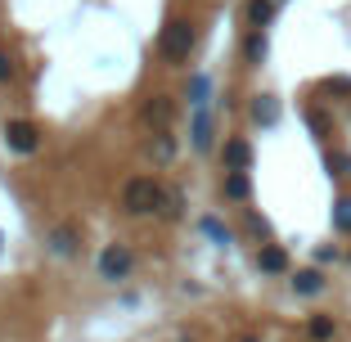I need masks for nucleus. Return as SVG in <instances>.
Here are the masks:
<instances>
[{
  "label": "nucleus",
  "mask_w": 351,
  "mask_h": 342,
  "mask_svg": "<svg viewBox=\"0 0 351 342\" xmlns=\"http://www.w3.org/2000/svg\"><path fill=\"white\" fill-rule=\"evenodd\" d=\"M162 203H167V189L158 185L154 176H135V180H126V189H122V208L131 212V217L162 212Z\"/></svg>",
  "instance_id": "1"
},
{
  "label": "nucleus",
  "mask_w": 351,
  "mask_h": 342,
  "mask_svg": "<svg viewBox=\"0 0 351 342\" xmlns=\"http://www.w3.org/2000/svg\"><path fill=\"white\" fill-rule=\"evenodd\" d=\"M158 50H162V59H171V63L189 59V50H194V23L171 19V23L162 27V41H158Z\"/></svg>",
  "instance_id": "2"
},
{
  "label": "nucleus",
  "mask_w": 351,
  "mask_h": 342,
  "mask_svg": "<svg viewBox=\"0 0 351 342\" xmlns=\"http://www.w3.org/2000/svg\"><path fill=\"white\" fill-rule=\"evenodd\" d=\"M131 266H135V257H131V248H126V243H108V248L99 252V280H108V284L126 280V275H131Z\"/></svg>",
  "instance_id": "3"
},
{
  "label": "nucleus",
  "mask_w": 351,
  "mask_h": 342,
  "mask_svg": "<svg viewBox=\"0 0 351 342\" xmlns=\"http://www.w3.org/2000/svg\"><path fill=\"white\" fill-rule=\"evenodd\" d=\"M5 145H10L14 154H32V149H36V126L32 122H10L5 126Z\"/></svg>",
  "instance_id": "4"
},
{
  "label": "nucleus",
  "mask_w": 351,
  "mask_h": 342,
  "mask_svg": "<svg viewBox=\"0 0 351 342\" xmlns=\"http://www.w3.org/2000/svg\"><path fill=\"white\" fill-rule=\"evenodd\" d=\"M145 122L154 126V131H167V126H171V99H167V95H158V99L145 104Z\"/></svg>",
  "instance_id": "5"
},
{
  "label": "nucleus",
  "mask_w": 351,
  "mask_h": 342,
  "mask_svg": "<svg viewBox=\"0 0 351 342\" xmlns=\"http://www.w3.org/2000/svg\"><path fill=\"white\" fill-rule=\"evenodd\" d=\"M257 266L266 270V275H284V270H289V252L275 248V243H266V248L257 252Z\"/></svg>",
  "instance_id": "6"
},
{
  "label": "nucleus",
  "mask_w": 351,
  "mask_h": 342,
  "mask_svg": "<svg viewBox=\"0 0 351 342\" xmlns=\"http://www.w3.org/2000/svg\"><path fill=\"white\" fill-rule=\"evenodd\" d=\"M293 293H298V297H315V293H324V275H320V270H298V275H293Z\"/></svg>",
  "instance_id": "7"
},
{
  "label": "nucleus",
  "mask_w": 351,
  "mask_h": 342,
  "mask_svg": "<svg viewBox=\"0 0 351 342\" xmlns=\"http://www.w3.org/2000/svg\"><path fill=\"white\" fill-rule=\"evenodd\" d=\"M248 162H252L248 140H230V145H226V167H230V171H243Z\"/></svg>",
  "instance_id": "8"
},
{
  "label": "nucleus",
  "mask_w": 351,
  "mask_h": 342,
  "mask_svg": "<svg viewBox=\"0 0 351 342\" xmlns=\"http://www.w3.org/2000/svg\"><path fill=\"white\" fill-rule=\"evenodd\" d=\"M270 19H275V0H248V23H252V32H261Z\"/></svg>",
  "instance_id": "9"
},
{
  "label": "nucleus",
  "mask_w": 351,
  "mask_h": 342,
  "mask_svg": "<svg viewBox=\"0 0 351 342\" xmlns=\"http://www.w3.org/2000/svg\"><path fill=\"white\" fill-rule=\"evenodd\" d=\"M50 248L59 252V257L77 252V230H73V225H59V230H50Z\"/></svg>",
  "instance_id": "10"
},
{
  "label": "nucleus",
  "mask_w": 351,
  "mask_h": 342,
  "mask_svg": "<svg viewBox=\"0 0 351 342\" xmlns=\"http://www.w3.org/2000/svg\"><path fill=\"white\" fill-rule=\"evenodd\" d=\"M207 145H212V117H207V108H194V149Z\"/></svg>",
  "instance_id": "11"
},
{
  "label": "nucleus",
  "mask_w": 351,
  "mask_h": 342,
  "mask_svg": "<svg viewBox=\"0 0 351 342\" xmlns=\"http://www.w3.org/2000/svg\"><path fill=\"white\" fill-rule=\"evenodd\" d=\"M248 176H243V171H230L226 176V198H234V203H243V198H248Z\"/></svg>",
  "instance_id": "12"
},
{
  "label": "nucleus",
  "mask_w": 351,
  "mask_h": 342,
  "mask_svg": "<svg viewBox=\"0 0 351 342\" xmlns=\"http://www.w3.org/2000/svg\"><path fill=\"white\" fill-rule=\"evenodd\" d=\"M252 117H257L261 126H275V117H279V104L270 99V95H261L257 104H252Z\"/></svg>",
  "instance_id": "13"
},
{
  "label": "nucleus",
  "mask_w": 351,
  "mask_h": 342,
  "mask_svg": "<svg viewBox=\"0 0 351 342\" xmlns=\"http://www.w3.org/2000/svg\"><path fill=\"white\" fill-rule=\"evenodd\" d=\"M243 54H248V63H261V59H266V32H252L248 45H243Z\"/></svg>",
  "instance_id": "14"
},
{
  "label": "nucleus",
  "mask_w": 351,
  "mask_h": 342,
  "mask_svg": "<svg viewBox=\"0 0 351 342\" xmlns=\"http://www.w3.org/2000/svg\"><path fill=\"white\" fill-rule=\"evenodd\" d=\"M171 154H176V140L167 131H158L154 135V158H158V162H171Z\"/></svg>",
  "instance_id": "15"
},
{
  "label": "nucleus",
  "mask_w": 351,
  "mask_h": 342,
  "mask_svg": "<svg viewBox=\"0 0 351 342\" xmlns=\"http://www.w3.org/2000/svg\"><path fill=\"white\" fill-rule=\"evenodd\" d=\"M333 225H338L342 234H351V198H338V203H333Z\"/></svg>",
  "instance_id": "16"
},
{
  "label": "nucleus",
  "mask_w": 351,
  "mask_h": 342,
  "mask_svg": "<svg viewBox=\"0 0 351 342\" xmlns=\"http://www.w3.org/2000/svg\"><path fill=\"white\" fill-rule=\"evenodd\" d=\"M189 104H194V108H203V104H207V77H203V73L189 77Z\"/></svg>",
  "instance_id": "17"
},
{
  "label": "nucleus",
  "mask_w": 351,
  "mask_h": 342,
  "mask_svg": "<svg viewBox=\"0 0 351 342\" xmlns=\"http://www.w3.org/2000/svg\"><path fill=\"white\" fill-rule=\"evenodd\" d=\"M203 234H212V239H217V243H230V230L221 225L217 217H203Z\"/></svg>",
  "instance_id": "18"
},
{
  "label": "nucleus",
  "mask_w": 351,
  "mask_h": 342,
  "mask_svg": "<svg viewBox=\"0 0 351 342\" xmlns=\"http://www.w3.org/2000/svg\"><path fill=\"white\" fill-rule=\"evenodd\" d=\"M180 208H185V194H180V189H167V203H162V217H180Z\"/></svg>",
  "instance_id": "19"
},
{
  "label": "nucleus",
  "mask_w": 351,
  "mask_h": 342,
  "mask_svg": "<svg viewBox=\"0 0 351 342\" xmlns=\"http://www.w3.org/2000/svg\"><path fill=\"white\" fill-rule=\"evenodd\" d=\"M329 333H333V320H324V315L311 320V338H329Z\"/></svg>",
  "instance_id": "20"
},
{
  "label": "nucleus",
  "mask_w": 351,
  "mask_h": 342,
  "mask_svg": "<svg viewBox=\"0 0 351 342\" xmlns=\"http://www.w3.org/2000/svg\"><path fill=\"white\" fill-rule=\"evenodd\" d=\"M10 73H14V63L5 59V54H0V82H10Z\"/></svg>",
  "instance_id": "21"
}]
</instances>
